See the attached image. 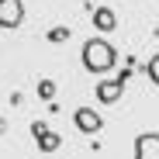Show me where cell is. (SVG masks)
Returning a JSON list of instances; mask_svg holds the SVG:
<instances>
[{
	"label": "cell",
	"mask_w": 159,
	"mask_h": 159,
	"mask_svg": "<svg viewBox=\"0 0 159 159\" xmlns=\"http://www.w3.org/2000/svg\"><path fill=\"white\" fill-rule=\"evenodd\" d=\"M80 59H83V69H87V73H97V76H100V73H111V69H114L118 48H114L107 38H87Z\"/></svg>",
	"instance_id": "cell-1"
},
{
	"label": "cell",
	"mask_w": 159,
	"mask_h": 159,
	"mask_svg": "<svg viewBox=\"0 0 159 159\" xmlns=\"http://www.w3.org/2000/svg\"><path fill=\"white\" fill-rule=\"evenodd\" d=\"M135 159H159V131L135 135Z\"/></svg>",
	"instance_id": "cell-2"
},
{
	"label": "cell",
	"mask_w": 159,
	"mask_h": 159,
	"mask_svg": "<svg viewBox=\"0 0 159 159\" xmlns=\"http://www.w3.org/2000/svg\"><path fill=\"white\" fill-rule=\"evenodd\" d=\"M73 121H76V128L83 131V135H97V131L104 128V121H100V114H97L93 107H76Z\"/></svg>",
	"instance_id": "cell-3"
},
{
	"label": "cell",
	"mask_w": 159,
	"mask_h": 159,
	"mask_svg": "<svg viewBox=\"0 0 159 159\" xmlns=\"http://www.w3.org/2000/svg\"><path fill=\"white\" fill-rule=\"evenodd\" d=\"M21 21H24L21 0H0V28H17Z\"/></svg>",
	"instance_id": "cell-4"
},
{
	"label": "cell",
	"mask_w": 159,
	"mask_h": 159,
	"mask_svg": "<svg viewBox=\"0 0 159 159\" xmlns=\"http://www.w3.org/2000/svg\"><path fill=\"white\" fill-rule=\"evenodd\" d=\"M125 93V83H118V80H100L97 83V100L100 104H118Z\"/></svg>",
	"instance_id": "cell-5"
},
{
	"label": "cell",
	"mask_w": 159,
	"mask_h": 159,
	"mask_svg": "<svg viewBox=\"0 0 159 159\" xmlns=\"http://www.w3.org/2000/svg\"><path fill=\"white\" fill-rule=\"evenodd\" d=\"M93 28L104 31V35L114 31V28H118V14H114L111 7H97V11H93Z\"/></svg>",
	"instance_id": "cell-6"
},
{
	"label": "cell",
	"mask_w": 159,
	"mask_h": 159,
	"mask_svg": "<svg viewBox=\"0 0 159 159\" xmlns=\"http://www.w3.org/2000/svg\"><path fill=\"white\" fill-rule=\"evenodd\" d=\"M35 142H38V152H56V149L62 145V135H59V131H52V128H48L45 135H38Z\"/></svg>",
	"instance_id": "cell-7"
},
{
	"label": "cell",
	"mask_w": 159,
	"mask_h": 159,
	"mask_svg": "<svg viewBox=\"0 0 159 159\" xmlns=\"http://www.w3.org/2000/svg\"><path fill=\"white\" fill-rule=\"evenodd\" d=\"M38 97L42 100H52V97H56V83H52V80H38Z\"/></svg>",
	"instance_id": "cell-8"
},
{
	"label": "cell",
	"mask_w": 159,
	"mask_h": 159,
	"mask_svg": "<svg viewBox=\"0 0 159 159\" xmlns=\"http://www.w3.org/2000/svg\"><path fill=\"white\" fill-rule=\"evenodd\" d=\"M48 42H69V28H66V24H56V28H48Z\"/></svg>",
	"instance_id": "cell-9"
},
{
	"label": "cell",
	"mask_w": 159,
	"mask_h": 159,
	"mask_svg": "<svg viewBox=\"0 0 159 159\" xmlns=\"http://www.w3.org/2000/svg\"><path fill=\"white\" fill-rule=\"evenodd\" d=\"M145 76L152 80V83H156V87H159V56H152V59L145 62Z\"/></svg>",
	"instance_id": "cell-10"
},
{
	"label": "cell",
	"mask_w": 159,
	"mask_h": 159,
	"mask_svg": "<svg viewBox=\"0 0 159 159\" xmlns=\"http://www.w3.org/2000/svg\"><path fill=\"white\" fill-rule=\"evenodd\" d=\"M45 131H48V125L45 121H31V135L38 139V135H45Z\"/></svg>",
	"instance_id": "cell-11"
},
{
	"label": "cell",
	"mask_w": 159,
	"mask_h": 159,
	"mask_svg": "<svg viewBox=\"0 0 159 159\" xmlns=\"http://www.w3.org/2000/svg\"><path fill=\"white\" fill-rule=\"evenodd\" d=\"M4 131H7V118H0V135H4Z\"/></svg>",
	"instance_id": "cell-12"
}]
</instances>
